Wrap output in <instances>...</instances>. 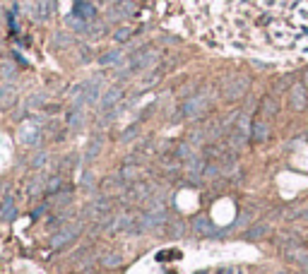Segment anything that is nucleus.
I'll return each instance as SVG.
<instances>
[{
  "mask_svg": "<svg viewBox=\"0 0 308 274\" xmlns=\"http://www.w3.org/2000/svg\"><path fill=\"white\" fill-rule=\"evenodd\" d=\"M207 106H210V96L195 94V96H190V99L183 101V106H181V111L176 113V118H198V116H202V113L207 111Z\"/></svg>",
  "mask_w": 308,
  "mask_h": 274,
  "instance_id": "nucleus-1",
  "label": "nucleus"
},
{
  "mask_svg": "<svg viewBox=\"0 0 308 274\" xmlns=\"http://www.w3.org/2000/svg\"><path fill=\"white\" fill-rule=\"evenodd\" d=\"M248 133H251V128H248V116H246V113H241V116H239V121L234 123V130L229 133V147H231V149H236V151L243 149V147L248 144V139H251V135H248Z\"/></svg>",
  "mask_w": 308,
  "mask_h": 274,
  "instance_id": "nucleus-2",
  "label": "nucleus"
},
{
  "mask_svg": "<svg viewBox=\"0 0 308 274\" xmlns=\"http://www.w3.org/2000/svg\"><path fill=\"white\" fill-rule=\"evenodd\" d=\"M248 77H243V75H234V77H229L227 82L222 84V96H224V101H239L246 92H248Z\"/></svg>",
  "mask_w": 308,
  "mask_h": 274,
  "instance_id": "nucleus-3",
  "label": "nucleus"
},
{
  "mask_svg": "<svg viewBox=\"0 0 308 274\" xmlns=\"http://www.w3.org/2000/svg\"><path fill=\"white\" fill-rule=\"evenodd\" d=\"M43 133H41L39 128V121H24V123L19 125V133H17V142L19 144H24V147H34V144H39Z\"/></svg>",
  "mask_w": 308,
  "mask_h": 274,
  "instance_id": "nucleus-4",
  "label": "nucleus"
},
{
  "mask_svg": "<svg viewBox=\"0 0 308 274\" xmlns=\"http://www.w3.org/2000/svg\"><path fill=\"white\" fill-rule=\"evenodd\" d=\"M82 229H84V226H82L80 221L67 224V226H63L58 233H53V236H51V246H53V248H63V246H67V243H72V241H75V238L82 233Z\"/></svg>",
  "mask_w": 308,
  "mask_h": 274,
  "instance_id": "nucleus-5",
  "label": "nucleus"
},
{
  "mask_svg": "<svg viewBox=\"0 0 308 274\" xmlns=\"http://www.w3.org/2000/svg\"><path fill=\"white\" fill-rule=\"evenodd\" d=\"M157 60H159V53H157L154 48H142V51H137V53L133 55L130 68L133 70H147V68H152Z\"/></svg>",
  "mask_w": 308,
  "mask_h": 274,
  "instance_id": "nucleus-6",
  "label": "nucleus"
},
{
  "mask_svg": "<svg viewBox=\"0 0 308 274\" xmlns=\"http://www.w3.org/2000/svg\"><path fill=\"white\" fill-rule=\"evenodd\" d=\"M140 221H142L145 231H154V229H159L164 224H169V217H166V209H149L147 214L140 217Z\"/></svg>",
  "mask_w": 308,
  "mask_h": 274,
  "instance_id": "nucleus-7",
  "label": "nucleus"
},
{
  "mask_svg": "<svg viewBox=\"0 0 308 274\" xmlns=\"http://www.w3.org/2000/svg\"><path fill=\"white\" fill-rule=\"evenodd\" d=\"M193 231L198 233V236H202V238H219L224 231H217V226L210 221V217H195L193 219Z\"/></svg>",
  "mask_w": 308,
  "mask_h": 274,
  "instance_id": "nucleus-8",
  "label": "nucleus"
},
{
  "mask_svg": "<svg viewBox=\"0 0 308 274\" xmlns=\"http://www.w3.org/2000/svg\"><path fill=\"white\" fill-rule=\"evenodd\" d=\"M289 101H292V109L294 111H304L308 106V96H306V84L296 82L289 89Z\"/></svg>",
  "mask_w": 308,
  "mask_h": 274,
  "instance_id": "nucleus-9",
  "label": "nucleus"
},
{
  "mask_svg": "<svg viewBox=\"0 0 308 274\" xmlns=\"http://www.w3.org/2000/svg\"><path fill=\"white\" fill-rule=\"evenodd\" d=\"M108 209H111V200H108V195H104V197H96L87 205L84 217H106Z\"/></svg>",
  "mask_w": 308,
  "mask_h": 274,
  "instance_id": "nucleus-10",
  "label": "nucleus"
},
{
  "mask_svg": "<svg viewBox=\"0 0 308 274\" xmlns=\"http://www.w3.org/2000/svg\"><path fill=\"white\" fill-rule=\"evenodd\" d=\"M121 99H123V89H121V87H113V89H108L106 94L101 96V101H99V111L116 109V106L121 104Z\"/></svg>",
  "mask_w": 308,
  "mask_h": 274,
  "instance_id": "nucleus-11",
  "label": "nucleus"
},
{
  "mask_svg": "<svg viewBox=\"0 0 308 274\" xmlns=\"http://www.w3.org/2000/svg\"><path fill=\"white\" fill-rule=\"evenodd\" d=\"M125 190V178H123L121 173L118 176H108V178H104L101 180V192L104 195H116V192H123Z\"/></svg>",
  "mask_w": 308,
  "mask_h": 274,
  "instance_id": "nucleus-12",
  "label": "nucleus"
},
{
  "mask_svg": "<svg viewBox=\"0 0 308 274\" xmlns=\"http://www.w3.org/2000/svg\"><path fill=\"white\" fill-rule=\"evenodd\" d=\"M149 192H152V185H147V183H135L133 188L125 192V200L128 202H140V200H147Z\"/></svg>",
  "mask_w": 308,
  "mask_h": 274,
  "instance_id": "nucleus-13",
  "label": "nucleus"
},
{
  "mask_svg": "<svg viewBox=\"0 0 308 274\" xmlns=\"http://www.w3.org/2000/svg\"><path fill=\"white\" fill-rule=\"evenodd\" d=\"M205 159L202 156H190L186 161V173H188V178H202V173H205Z\"/></svg>",
  "mask_w": 308,
  "mask_h": 274,
  "instance_id": "nucleus-14",
  "label": "nucleus"
},
{
  "mask_svg": "<svg viewBox=\"0 0 308 274\" xmlns=\"http://www.w3.org/2000/svg\"><path fill=\"white\" fill-rule=\"evenodd\" d=\"M270 231H272V226H270L268 221H258L255 226H251L248 231L243 233V238H246V241H260V238H265Z\"/></svg>",
  "mask_w": 308,
  "mask_h": 274,
  "instance_id": "nucleus-15",
  "label": "nucleus"
},
{
  "mask_svg": "<svg viewBox=\"0 0 308 274\" xmlns=\"http://www.w3.org/2000/svg\"><path fill=\"white\" fill-rule=\"evenodd\" d=\"M270 137V125H268V121H253V125H251V139L253 142H265Z\"/></svg>",
  "mask_w": 308,
  "mask_h": 274,
  "instance_id": "nucleus-16",
  "label": "nucleus"
},
{
  "mask_svg": "<svg viewBox=\"0 0 308 274\" xmlns=\"http://www.w3.org/2000/svg\"><path fill=\"white\" fill-rule=\"evenodd\" d=\"M17 217V207H14V197L12 195H5L2 202H0V219L2 221H12Z\"/></svg>",
  "mask_w": 308,
  "mask_h": 274,
  "instance_id": "nucleus-17",
  "label": "nucleus"
},
{
  "mask_svg": "<svg viewBox=\"0 0 308 274\" xmlns=\"http://www.w3.org/2000/svg\"><path fill=\"white\" fill-rule=\"evenodd\" d=\"M101 147H104V137H101V135H94L92 139H89V144H87V149H84V161H87V164H92L94 159L99 156Z\"/></svg>",
  "mask_w": 308,
  "mask_h": 274,
  "instance_id": "nucleus-18",
  "label": "nucleus"
},
{
  "mask_svg": "<svg viewBox=\"0 0 308 274\" xmlns=\"http://www.w3.org/2000/svg\"><path fill=\"white\" fill-rule=\"evenodd\" d=\"M135 221L133 214H118L116 219H111V224L106 226L108 233H116V231H128V226Z\"/></svg>",
  "mask_w": 308,
  "mask_h": 274,
  "instance_id": "nucleus-19",
  "label": "nucleus"
},
{
  "mask_svg": "<svg viewBox=\"0 0 308 274\" xmlns=\"http://www.w3.org/2000/svg\"><path fill=\"white\" fill-rule=\"evenodd\" d=\"M17 99V89L12 84H2L0 87V109H10Z\"/></svg>",
  "mask_w": 308,
  "mask_h": 274,
  "instance_id": "nucleus-20",
  "label": "nucleus"
},
{
  "mask_svg": "<svg viewBox=\"0 0 308 274\" xmlns=\"http://www.w3.org/2000/svg\"><path fill=\"white\" fill-rule=\"evenodd\" d=\"M299 246H301V238H296V233H282L280 238H277V248H282L284 253L296 250Z\"/></svg>",
  "mask_w": 308,
  "mask_h": 274,
  "instance_id": "nucleus-21",
  "label": "nucleus"
},
{
  "mask_svg": "<svg viewBox=\"0 0 308 274\" xmlns=\"http://www.w3.org/2000/svg\"><path fill=\"white\" fill-rule=\"evenodd\" d=\"M260 111H263L265 118H275V116L280 113V101H277L275 96H265V99L260 101Z\"/></svg>",
  "mask_w": 308,
  "mask_h": 274,
  "instance_id": "nucleus-22",
  "label": "nucleus"
},
{
  "mask_svg": "<svg viewBox=\"0 0 308 274\" xmlns=\"http://www.w3.org/2000/svg\"><path fill=\"white\" fill-rule=\"evenodd\" d=\"M96 101H101V80H89L87 82V104L96 106Z\"/></svg>",
  "mask_w": 308,
  "mask_h": 274,
  "instance_id": "nucleus-23",
  "label": "nucleus"
},
{
  "mask_svg": "<svg viewBox=\"0 0 308 274\" xmlns=\"http://www.w3.org/2000/svg\"><path fill=\"white\" fill-rule=\"evenodd\" d=\"M121 60H123V53L118 51V48L106 51V53H101L99 58H96V63H99V65H104V68H108V65H121Z\"/></svg>",
  "mask_w": 308,
  "mask_h": 274,
  "instance_id": "nucleus-24",
  "label": "nucleus"
},
{
  "mask_svg": "<svg viewBox=\"0 0 308 274\" xmlns=\"http://www.w3.org/2000/svg\"><path fill=\"white\" fill-rule=\"evenodd\" d=\"M72 14H77V17H82V19H92L94 14H96V7H94L92 2H87V0H80V2H75V10H72Z\"/></svg>",
  "mask_w": 308,
  "mask_h": 274,
  "instance_id": "nucleus-25",
  "label": "nucleus"
},
{
  "mask_svg": "<svg viewBox=\"0 0 308 274\" xmlns=\"http://www.w3.org/2000/svg\"><path fill=\"white\" fill-rule=\"evenodd\" d=\"M46 185H48V178H43V176H36V178L29 180V197H39V195H43L46 192Z\"/></svg>",
  "mask_w": 308,
  "mask_h": 274,
  "instance_id": "nucleus-26",
  "label": "nucleus"
},
{
  "mask_svg": "<svg viewBox=\"0 0 308 274\" xmlns=\"http://www.w3.org/2000/svg\"><path fill=\"white\" fill-rule=\"evenodd\" d=\"M82 125H84V111L82 109L67 111V128H70V130H80Z\"/></svg>",
  "mask_w": 308,
  "mask_h": 274,
  "instance_id": "nucleus-27",
  "label": "nucleus"
},
{
  "mask_svg": "<svg viewBox=\"0 0 308 274\" xmlns=\"http://www.w3.org/2000/svg\"><path fill=\"white\" fill-rule=\"evenodd\" d=\"M287 258L294 262L299 270H308V253H306V250H301V248H296V250H289V253H287Z\"/></svg>",
  "mask_w": 308,
  "mask_h": 274,
  "instance_id": "nucleus-28",
  "label": "nucleus"
},
{
  "mask_svg": "<svg viewBox=\"0 0 308 274\" xmlns=\"http://www.w3.org/2000/svg\"><path fill=\"white\" fill-rule=\"evenodd\" d=\"M17 72H19V70H17L14 63H2V65H0V80H2V82H12L14 77H17Z\"/></svg>",
  "mask_w": 308,
  "mask_h": 274,
  "instance_id": "nucleus-29",
  "label": "nucleus"
},
{
  "mask_svg": "<svg viewBox=\"0 0 308 274\" xmlns=\"http://www.w3.org/2000/svg\"><path fill=\"white\" fill-rule=\"evenodd\" d=\"M166 226H169L166 231H169V236H171V238H183V233H186V224H183V221L174 219V221H169Z\"/></svg>",
  "mask_w": 308,
  "mask_h": 274,
  "instance_id": "nucleus-30",
  "label": "nucleus"
},
{
  "mask_svg": "<svg viewBox=\"0 0 308 274\" xmlns=\"http://www.w3.org/2000/svg\"><path fill=\"white\" fill-rule=\"evenodd\" d=\"M121 176L125 178V183H133V180H137L140 171H137V166H135V164H130V161H128V164L121 168Z\"/></svg>",
  "mask_w": 308,
  "mask_h": 274,
  "instance_id": "nucleus-31",
  "label": "nucleus"
},
{
  "mask_svg": "<svg viewBox=\"0 0 308 274\" xmlns=\"http://www.w3.org/2000/svg\"><path fill=\"white\" fill-rule=\"evenodd\" d=\"M193 156V147H190V142H181L178 147H176V159H181V161H188Z\"/></svg>",
  "mask_w": 308,
  "mask_h": 274,
  "instance_id": "nucleus-32",
  "label": "nucleus"
},
{
  "mask_svg": "<svg viewBox=\"0 0 308 274\" xmlns=\"http://www.w3.org/2000/svg\"><path fill=\"white\" fill-rule=\"evenodd\" d=\"M24 106H27V109H43V106H46V94H31Z\"/></svg>",
  "mask_w": 308,
  "mask_h": 274,
  "instance_id": "nucleus-33",
  "label": "nucleus"
},
{
  "mask_svg": "<svg viewBox=\"0 0 308 274\" xmlns=\"http://www.w3.org/2000/svg\"><path fill=\"white\" fill-rule=\"evenodd\" d=\"M72 202V192L70 190H65V192H55V200H53V207H65V205H70Z\"/></svg>",
  "mask_w": 308,
  "mask_h": 274,
  "instance_id": "nucleus-34",
  "label": "nucleus"
},
{
  "mask_svg": "<svg viewBox=\"0 0 308 274\" xmlns=\"http://www.w3.org/2000/svg\"><path fill=\"white\" fill-rule=\"evenodd\" d=\"M133 36V29L130 27H121V29H116V34H113V39H116V43H125L128 39Z\"/></svg>",
  "mask_w": 308,
  "mask_h": 274,
  "instance_id": "nucleus-35",
  "label": "nucleus"
},
{
  "mask_svg": "<svg viewBox=\"0 0 308 274\" xmlns=\"http://www.w3.org/2000/svg\"><path fill=\"white\" fill-rule=\"evenodd\" d=\"M53 41H55V46H58V48H67V46L72 43V36H70V34H65V31H58V34L53 36Z\"/></svg>",
  "mask_w": 308,
  "mask_h": 274,
  "instance_id": "nucleus-36",
  "label": "nucleus"
},
{
  "mask_svg": "<svg viewBox=\"0 0 308 274\" xmlns=\"http://www.w3.org/2000/svg\"><path fill=\"white\" fill-rule=\"evenodd\" d=\"M104 265H106V267H111V270H113V267H121V265H123V255H118V253H108L106 258H104Z\"/></svg>",
  "mask_w": 308,
  "mask_h": 274,
  "instance_id": "nucleus-37",
  "label": "nucleus"
},
{
  "mask_svg": "<svg viewBox=\"0 0 308 274\" xmlns=\"http://www.w3.org/2000/svg\"><path fill=\"white\" fill-rule=\"evenodd\" d=\"M60 185H63V178H60V176H51V178H48V185H46V192H48V195H55V192L60 190Z\"/></svg>",
  "mask_w": 308,
  "mask_h": 274,
  "instance_id": "nucleus-38",
  "label": "nucleus"
},
{
  "mask_svg": "<svg viewBox=\"0 0 308 274\" xmlns=\"http://www.w3.org/2000/svg\"><path fill=\"white\" fill-rule=\"evenodd\" d=\"M46 161H48V154H46V151H39V154L31 156V168H43Z\"/></svg>",
  "mask_w": 308,
  "mask_h": 274,
  "instance_id": "nucleus-39",
  "label": "nucleus"
},
{
  "mask_svg": "<svg viewBox=\"0 0 308 274\" xmlns=\"http://www.w3.org/2000/svg\"><path fill=\"white\" fill-rule=\"evenodd\" d=\"M116 7H118V10H121V12L125 14V17H130V14H135V5H133V2H130V0H121V2H118Z\"/></svg>",
  "mask_w": 308,
  "mask_h": 274,
  "instance_id": "nucleus-40",
  "label": "nucleus"
},
{
  "mask_svg": "<svg viewBox=\"0 0 308 274\" xmlns=\"http://www.w3.org/2000/svg\"><path fill=\"white\" fill-rule=\"evenodd\" d=\"M137 133H140V128H137V125H130V128L121 135V142H130L133 137H137Z\"/></svg>",
  "mask_w": 308,
  "mask_h": 274,
  "instance_id": "nucleus-41",
  "label": "nucleus"
},
{
  "mask_svg": "<svg viewBox=\"0 0 308 274\" xmlns=\"http://www.w3.org/2000/svg\"><path fill=\"white\" fill-rule=\"evenodd\" d=\"M43 212H46V205H41L39 209H34V217H36V219H39L41 214H43Z\"/></svg>",
  "mask_w": 308,
  "mask_h": 274,
  "instance_id": "nucleus-42",
  "label": "nucleus"
},
{
  "mask_svg": "<svg viewBox=\"0 0 308 274\" xmlns=\"http://www.w3.org/2000/svg\"><path fill=\"white\" fill-rule=\"evenodd\" d=\"M253 65H255V68H260V70H265V68H270L268 63H260V60H253Z\"/></svg>",
  "mask_w": 308,
  "mask_h": 274,
  "instance_id": "nucleus-43",
  "label": "nucleus"
},
{
  "mask_svg": "<svg viewBox=\"0 0 308 274\" xmlns=\"http://www.w3.org/2000/svg\"><path fill=\"white\" fill-rule=\"evenodd\" d=\"M299 214H301V219H306V221H308V209H301Z\"/></svg>",
  "mask_w": 308,
  "mask_h": 274,
  "instance_id": "nucleus-44",
  "label": "nucleus"
},
{
  "mask_svg": "<svg viewBox=\"0 0 308 274\" xmlns=\"http://www.w3.org/2000/svg\"><path fill=\"white\" fill-rule=\"evenodd\" d=\"M275 274H289V272H287V270H280V272H275Z\"/></svg>",
  "mask_w": 308,
  "mask_h": 274,
  "instance_id": "nucleus-45",
  "label": "nucleus"
},
{
  "mask_svg": "<svg viewBox=\"0 0 308 274\" xmlns=\"http://www.w3.org/2000/svg\"><path fill=\"white\" fill-rule=\"evenodd\" d=\"M299 274H308V270H299Z\"/></svg>",
  "mask_w": 308,
  "mask_h": 274,
  "instance_id": "nucleus-46",
  "label": "nucleus"
}]
</instances>
